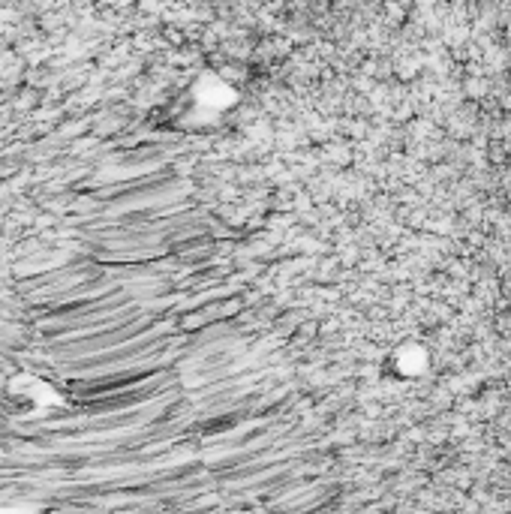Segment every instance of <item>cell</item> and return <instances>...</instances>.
<instances>
[{"label": "cell", "mask_w": 511, "mask_h": 514, "mask_svg": "<svg viewBox=\"0 0 511 514\" xmlns=\"http://www.w3.org/2000/svg\"><path fill=\"white\" fill-rule=\"evenodd\" d=\"M10 397L16 403L28 400L31 409H43V406H52V403H64V397L46 382V379H37L31 373H22L10 382Z\"/></svg>", "instance_id": "obj_1"}]
</instances>
